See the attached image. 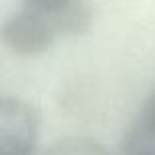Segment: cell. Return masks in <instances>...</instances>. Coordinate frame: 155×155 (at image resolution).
<instances>
[{
  "mask_svg": "<svg viewBox=\"0 0 155 155\" xmlns=\"http://www.w3.org/2000/svg\"><path fill=\"white\" fill-rule=\"evenodd\" d=\"M39 114L20 96L0 100V155H38Z\"/></svg>",
  "mask_w": 155,
  "mask_h": 155,
  "instance_id": "obj_2",
  "label": "cell"
},
{
  "mask_svg": "<svg viewBox=\"0 0 155 155\" xmlns=\"http://www.w3.org/2000/svg\"><path fill=\"white\" fill-rule=\"evenodd\" d=\"M41 155H108V149L92 137L69 136L53 141Z\"/></svg>",
  "mask_w": 155,
  "mask_h": 155,
  "instance_id": "obj_4",
  "label": "cell"
},
{
  "mask_svg": "<svg viewBox=\"0 0 155 155\" xmlns=\"http://www.w3.org/2000/svg\"><path fill=\"white\" fill-rule=\"evenodd\" d=\"M116 155H155V87L132 116Z\"/></svg>",
  "mask_w": 155,
  "mask_h": 155,
  "instance_id": "obj_3",
  "label": "cell"
},
{
  "mask_svg": "<svg viewBox=\"0 0 155 155\" xmlns=\"http://www.w3.org/2000/svg\"><path fill=\"white\" fill-rule=\"evenodd\" d=\"M92 8L81 0H28L2 22L0 38L18 57H38L61 38H77L91 30Z\"/></svg>",
  "mask_w": 155,
  "mask_h": 155,
  "instance_id": "obj_1",
  "label": "cell"
}]
</instances>
